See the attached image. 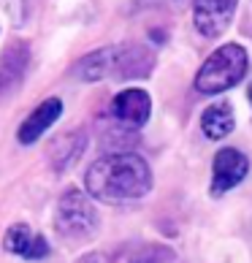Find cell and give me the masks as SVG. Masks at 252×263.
Segmentation results:
<instances>
[{
	"instance_id": "1",
	"label": "cell",
	"mask_w": 252,
	"mask_h": 263,
	"mask_svg": "<svg viewBox=\"0 0 252 263\" xmlns=\"http://www.w3.org/2000/svg\"><path fill=\"white\" fill-rule=\"evenodd\" d=\"M84 184L95 201L125 203L141 198L152 187V171L135 152H114L87 168Z\"/></svg>"
},
{
	"instance_id": "2",
	"label": "cell",
	"mask_w": 252,
	"mask_h": 263,
	"mask_svg": "<svg viewBox=\"0 0 252 263\" xmlns=\"http://www.w3.org/2000/svg\"><path fill=\"white\" fill-rule=\"evenodd\" d=\"M247 52L239 44H225L220 46L215 54L206 57V63L201 65V71L196 76V90L203 95H215L225 92L230 87H236L247 73Z\"/></svg>"
},
{
	"instance_id": "3",
	"label": "cell",
	"mask_w": 252,
	"mask_h": 263,
	"mask_svg": "<svg viewBox=\"0 0 252 263\" xmlns=\"http://www.w3.org/2000/svg\"><path fill=\"white\" fill-rule=\"evenodd\" d=\"M54 228L65 239H84L90 233H95V228H98V214H95L90 196H84L76 187L65 190L60 196V201H57Z\"/></svg>"
},
{
	"instance_id": "4",
	"label": "cell",
	"mask_w": 252,
	"mask_h": 263,
	"mask_svg": "<svg viewBox=\"0 0 252 263\" xmlns=\"http://www.w3.org/2000/svg\"><path fill=\"white\" fill-rule=\"evenodd\" d=\"M239 0H196L192 3V22H196L198 33L206 38H217L225 33L230 19L236 14Z\"/></svg>"
},
{
	"instance_id": "5",
	"label": "cell",
	"mask_w": 252,
	"mask_h": 263,
	"mask_svg": "<svg viewBox=\"0 0 252 263\" xmlns=\"http://www.w3.org/2000/svg\"><path fill=\"white\" fill-rule=\"evenodd\" d=\"M120 65H122V46H103V49H95L87 57H82L76 63L73 73L84 82H101L106 76H120Z\"/></svg>"
},
{
	"instance_id": "6",
	"label": "cell",
	"mask_w": 252,
	"mask_h": 263,
	"mask_svg": "<svg viewBox=\"0 0 252 263\" xmlns=\"http://www.w3.org/2000/svg\"><path fill=\"white\" fill-rule=\"evenodd\" d=\"M249 163L239 149H220L215 165H211V193H225L247 177Z\"/></svg>"
},
{
	"instance_id": "7",
	"label": "cell",
	"mask_w": 252,
	"mask_h": 263,
	"mask_svg": "<svg viewBox=\"0 0 252 263\" xmlns=\"http://www.w3.org/2000/svg\"><path fill=\"white\" fill-rule=\"evenodd\" d=\"M3 245L8 252H14L19 258H27V260H41L49 255V245H46V239L41 233H35L30 226H25V222H16L6 231L3 236Z\"/></svg>"
},
{
	"instance_id": "8",
	"label": "cell",
	"mask_w": 252,
	"mask_h": 263,
	"mask_svg": "<svg viewBox=\"0 0 252 263\" xmlns=\"http://www.w3.org/2000/svg\"><path fill=\"white\" fill-rule=\"evenodd\" d=\"M149 111H152V101L144 90H125L111 101V114L122 125H130V128H141L149 120Z\"/></svg>"
},
{
	"instance_id": "9",
	"label": "cell",
	"mask_w": 252,
	"mask_h": 263,
	"mask_svg": "<svg viewBox=\"0 0 252 263\" xmlns=\"http://www.w3.org/2000/svg\"><path fill=\"white\" fill-rule=\"evenodd\" d=\"M60 114H63V103L60 98H49V101H44L38 109L27 117V120L19 125V144H33L38 141L41 136L52 128V125L60 120Z\"/></svg>"
},
{
	"instance_id": "10",
	"label": "cell",
	"mask_w": 252,
	"mask_h": 263,
	"mask_svg": "<svg viewBox=\"0 0 252 263\" xmlns=\"http://www.w3.org/2000/svg\"><path fill=\"white\" fill-rule=\"evenodd\" d=\"M201 128L209 139H225V136L234 133L236 128V120H234V109L230 103H215L209 106L201 117Z\"/></svg>"
},
{
	"instance_id": "11",
	"label": "cell",
	"mask_w": 252,
	"mask_h": 263,
	"mask_svg": "<svg viewBox=\"0 0 252 263\" xmlns=\"http://www.w3.org/2000/svg\"><path fill=\"white\" fill-rule=\"evenodd\" d=\"M25 68H27V49L22 44H16L14 49H8L3 54V63H0V90L8 92L11 87H16Z\"/></svg>"
},
{
	"instance_id": "12",
	"label": "cell",
	"mask_w": 252,
	"mask_h": 263,
	"mask_svg": "<svg viewBox=\"0 0 252 263\" xmlns=\"http://www.w3.org/2000/svg\"><path fill=\"white\" fill-rule=\"evenodd\" d=\"M79 263H109V258H106L103 252H92V255H84Z\"/></svg>"
},
{
	"instance_id": "13",
	"label": "cell",
	"mask_w": 252,
	"mask_h": 263,
	"mask_svg": "<svg viewBox=\"0 0 252 263\" xmlns=\"http://www.w3.org/2000/svg\"><path fill=\"white\" fill-rule=\"evenodd\" d=\"M249 98H252V90H249Z\"/></svg>"
}]
</instances>
